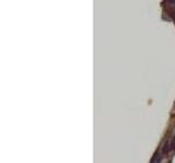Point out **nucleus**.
Returning <instances> with one entry per match:
<instances>
[{"label":"nucleus","instance_id":"f257e3e1","mask_svg":"<svg viewBox=\"0 0 175 163\" xmlns=\"http://www.w3.org/2000/svg\"><path fill=\"white\" fill-rule=\"evenodd\" d=\"M168 14H170V16L173 19V21H174V22H175V12H173V11H168Z\"/></svg>","mask_w":175,"mask_h":163},{"label":"nucleus","instance_id":"f03ea898","mask_svg":"<svg viewBox=\"0 0 175 163\" xmlns=\"http://www.w3.org/2000/svg\"><path fill=\"white\" fill-rule=\"evenodd\" d=\"M168 3H175V0H166Z\"/></svg>","mask_w":175,"mask_h":163}]
</instances>
